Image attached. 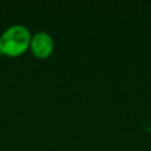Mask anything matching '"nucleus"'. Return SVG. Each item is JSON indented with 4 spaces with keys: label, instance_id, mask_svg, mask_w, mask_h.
I'll list each match as a JSON object with an SVG mask.
<instances>
[{
    "label": "nucleus",
    "instance_id": "1",
    "mask_svg": "<svg viewBox=\"0 0 151 151\" xmlns=\"http://www.w3.org/2000/svg\"><path fill=\"white\" fill-rule=\"evenodd\" d=\"M29 29L20 24L7 27L0 35V52L8 57H18L22 54L31 42Z\"/></svg>",
    "mask_w": 151,
    "mask_h": 151
},
{
    "label": "nucleus",
    "instance_id": "2",
    "mask_svg": "<svg viewBox=\"0 0 151 151\" xmlns=\"http://www.w3.org/2000/svg\"><path fill=\"white\" fill-rule=\"evenodd\" d=\"M29 48L37 58L45 59V58L50 57V54L53 52L54 40L50 33H47L45 31H39L32 35L31 42H29Z\"/></svg>",
    "mask_w": 151,
    "mask_h": 151
},
{
    "label": "nucleus",
    "instance_id": "3",
    "mask_svg": "<svg viewBox=\"0 0 151 151\" xmlns=\"http://www.w3.org/2000/svg\"><path fill=\"white\" fill-rule=\"evenodd\" d=\"M0 54H1V52H0Z\"/></svg>",
    "mask_w": 151,
    "mask_h": 151
}]
</instances>
